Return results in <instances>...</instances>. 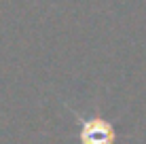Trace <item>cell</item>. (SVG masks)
I'll use <instances>...</instances> for the list:
<instances>
[{"label":"cell","mask_w":146,"mask_h":144,"mask_svg":"<svg viewBox=\"0 0 146 144\" xmlns=\"http://www.w3.org/2000/svg\"><path fill=\"white\" fill-rule=\"evenodd\" d=\"M74 117L80 123V131H78L80 144H114L117 131H114V125L108 119H104L98 112L87 119L80 117L78 112H74Z\"/></svg>","instance_id":"obj_1"}]
</instances>
